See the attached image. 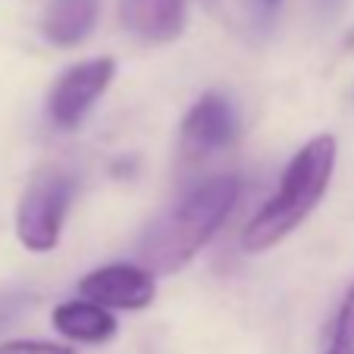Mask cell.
Masks as SVG:
<instances>
[{"label": "cell", "instance_id": "4", "mask_svg": "<svg viewBox=\"0 0 354 354\" xmlns=\"http://www.w3.org/2000/svg\"><path fill=\"white\" fill-rule=\"evenodd\" d=\"M116 75L113 57H91L75 66L63 69L60 79L54 82L50 94H47V116L57 129L73 132L85 122V116L94 110L104 91L110 88Z\"/></svg>", "mask_w": 354, "mask_h": 354}, {"label": "cell", "instance_id": "6", "mask_svg": "<svg viewBox=\"0 0 354 354\" xmlns=\"http://www.w3.org/2000/svg\"><path fill=\"white\" fill-rule=\"evenodd\" d=\"M239 135L235 104L220 91H204L182 120V147L188 157H207L229 147Z\"/></svg>", "mask_w": 354, "mask_h": 354}, {"label": "cell", "instance_id": "7", "mask_svg": "<svg viewBox=\"0 0 354 354\" xmlns=\"http://www.w3.org/2000/svg\"><path fill=\"white\" fill-rule=\"evenodd\" d=\"M120 16L145 44H169L185 28V0H122Z\"/></svg>", "mask_w": 354, "mask_h": 354}, {"label": "cell", "instance_id": "5", "mask_svg": "<svg viewBox=\"0 0 354 354\" xmlns=\"http://www.w3.org/2000/svg\"><path fill=\"white\" fill-rule=\"evenodd\" d=\"M79 295L107 310H145L157 298V276L141 263H104L82 276Z\"/></svg>", "mask_w": 354, "mask_h": 354}, {"label": "cell", "instance_id": "10", "mask_svg": "<svg viewBox=\"0 0 354 354\" xmlns=\"http://www.w3.org/2000/svg\"><path fill=\"white\" fill-rule=\"evenodd\" d=\"M326 354H354V282L348 286L345 298H342V304H339Z\"/></svg>", "mask_w": 354, "mask_h": 354}, {"label": "cell", "instance_id": "9", "mask_svg": "<svg viewBox=\"0 0 354 354\" xmlns=\"http://www.w3.org/2000/svg\"><path fill=\"white\" fill-rule=\"evenodd\" d=\"M100 0H44L41 35L57 47H75L94 32Z\"/></svg>", "mask_w": 354, "mask_h": 354}, {"label": "cell", "instance_id": "13", "mask_svg": "<svg viewBox=\"0 0 354 354\" xmlns=\"http://www.w3.org/2000/svg\"><path fill=\"white\" fill-rule=\"evenodd\" d=\"M254 3L263 10V13H276V10H279V3H282V0H254Z\"/></svg>", "mask_w": 354, "mask_h": 354}, {"label": "cell", "instance_id": "2", "mask_svg": "<svg viewBox=\"0 0 354 354\" xmlns=\"http://www.w3.org/2000/svg\"><path fill=\"white\" fill-rule=\"evenodd\" d=\"M335 157H339V145H335V135L329 132L314 135L301 145V151H295L288 167L282 169L279 188L263 201V207L248 220L245 232H241V248L248 254L270 251L314 214L323 194L329 192Z\"/></svg>", "mask_w": 354, "mask_h": 354}, {"label": "cell", "instance_id": "8", "mask_svg": "<svg viewBox=\"0 0 354 354\" xmlns=\"http://www.w3.org/2000/svg\"><path fill=\"white\" fill-rule=\"evenodd\" d=\"M50 320H54V329L63 339L82 342V345H104V342H110L116 335V329H120L113 310L100 308V304L85 301V298H79V301L73 298V301L57 304Z\"/></svg>", "mask_w": 354, "mask_h": 354}, {"label": "cell", "instance_id": "3", "mask_svg": "<svg viewBox=\"0 0 354 354\" xmlns=\"http://www.w3.org/2000/svg\"><path fill=\"white\" fill-rule=\"evenodd\" d=\"M75 182L63 169H44L26 185L16 204V239L32 254H47L60 245L63 223L73 204Z\"/></svg>", "mask_w": 354, "mask_h": 354}, {"label": "cell", "instance_id": "1", "mask_svg": "<svg viewBox=\"0 0 354 354\" xmlns=\"http://www.w3.org/2000/svg\"><path fill=\"white\" fill-rule=\"evenodd\" d=\"M239 198V176H210L201 185H194L176 207H169L145 232L138 245L141 267H147L154 276L188 267L201 254V248H207V241L220 232Z\"/></svg>", "mask_w": 354, "mask_h": 354}, {"label": "cell", "instance_id": "12", "mask_svg": "<svg viewBox=\"0 0 354 354\" xmlns=\"http://www.w3.org/2000/svg\"><path fill=\"white\" fill-rule=\"evenodd\" d=\"M28 308H32V295L28 292H3L0 295V329L7 323H13Z\"/></svg>", "mask_w": 354, "mask_h": 354}, {"label": "cell", "instance_id": "11", "mask_svg": "<svg viewBox=\"0 0 354 354\" xmlns=\"http://www.w3.org/2000/svg\"><path fill=\"white\" fill-rule=\"evenodd\" d=\"M0 354H75V351L69 345H57V342L10 339V342H0Z\"/></svg>", "mask_w": 354, "mask_h": 354}]
</instances>
